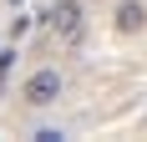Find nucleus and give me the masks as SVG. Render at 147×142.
<instances>
[{
  "mask_svg": "<svg viewBox=\"0 0 147 142\" xmlns=\"http://www.w3.org/2000/svg\"><path fill=\"white\" fill-rule=\"evenodd\" d=\"M20 97H26L30 107H51V101L61 97V71H56V66L30 71V76H26V86H20Z\"/></svg>",
  "mask_w": 147,
  "mask_h": 142,
  "instance_id": "nucleus-1",
  "label": "nucleus"
},
{
  "mask_svg": "<svg viewBox=\"0 0 147 142\" xmlns=\"http://www.w3.org/2000/svg\"><path fill=\"white\" fill-rule=\"evenodd\" d=\"M46 26L56 30L61 41H76L81 26H86V15H81V0H56L51 10H46Z\"/></svg>",
  "mask_w": 147,
  "mask_h": 142,
  "instance_id": "nucleus-2",
  "label": "nucleus"
},
{
  "mask_svg": "<svg viewBox=\"0 0 147 142\" xmlns=\"http://www.w3.org/2000/svg\"><path fill=\"white\" fill-rule=\"evenodd\" d=\"M142 26H147V5H142V0H122V5H117V30L132 36V30H142Z\"/></svg>",
  "mask_w": 147,
  "mask_h": 142,
  "instance_id": "nucleus-3",
  "label": "nucleus"
},
{
  "mask_svg": "<svg viewBox=\"0 0 147 142\" xmlns=\"http://www.w3.org/2000/svg\"><path fill=\"white\" fill-rule=\"evenodd\" d=\"M15 66V46H5V51H0V81H5V71Z\"/></svg>",
  "mask_w": 147,
  "mask_h": 142,
  "instance_id": "nucleus-4",
  "label": "nucleus"
},
{
  "mask_svg": "<svg viewBox=\"0 0 147 142\" xmlns=\"http://www.w3.org/2000/svg\"><path fill=\"white\" fill-rule=\"evenodd\" d=\"M26 30H30V20H26V15H15V20H10V41H20Z\"/></svg>",
  "mask_w": 147,
  "mask_h": 142,
  "instance_id": "nucleus-5",
  "label": "nucleus"
}]
</instances>
